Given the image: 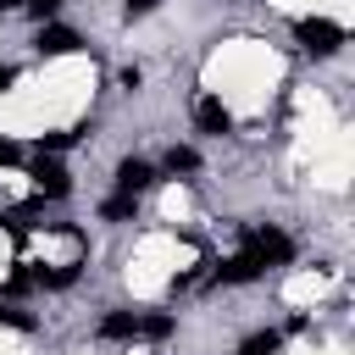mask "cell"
Returning a JSON list of instances; mask_svg holds the SVG:
<instances>
[{"label": "cell", "mask_w": 355, "mask_h": 355, "mask_svg": "<svg viewBox=\"0 0 355 355\" xmlns=\"http://www.w3.org/2000/svg\"><path fill=\"white\" fill-rule=\"evenodd\" d=\"M277 349H283V333L277 327H261V333H250L239 344V355H277Z\"/></svg>", "instance_id": "obj_11"}, {"label": "cell", "mask_w": 355, "mask_h": 355, "mask_svg": "<svg viewBox=\"0 0 355 355\" xmlns=\"http://www.w3.org/2000/svg\"><path fill=\"white\" fill-rule=\"evenodd\" d=\"M155 6H161V0H128V6H122V17H128V22H133V17H150V11H155Z\"/></svg>", "instance_id": "obj_15"}, {"label": "cell", "mask_w": 355, "mask_h": 355, "mask_svg": "<svg viewBox=\"0 0 355 355\" xmlns=\"http://www.w3.org/2000/svg\"><path fill=\"white\" fill-rule=\"evenodd\" d=\"M11 83H17V67H0V94H6Z\"/></svg>", "instance_id": "obj_17"}, {"label": "cell", "mask_w": 355, "mask_h": 355, "mask_svg": "<svg viewBox=\"0 0 355 355\" xmlns=\"http://www.w3.org/2000/svg\"><path fill=\"white\" fill-rule=\"evenodd\" d=\"M139 338H172V316L166 311H139Z\"/></svg>", "instance_id": "obj_12"}, {"label": "cell", "mask_w": 355, "mask_h": 355, "mask_svg": "<svg viewBox=\"0 0 355 355\" xmlns=\"http://www.w3.org/2000/svg\"><path fill=\"white\" fill-rule=\"evenodd\" d=\"M161 172H172V178L200 172V150H194V144H172V150H166V161H161Z\"/></svg>", "instance_id": "obj_9"}, {"label": "cell", "mask_w": 355, "mask_h": 355, "mask_svg": "<svg viewBox=\"0 0 355 355\" xmlns=\"http://www.w3.org/2000/svg\"><path fill=\"white\" fill-rule=\"evenodd\" d=\"M100 216H105V222H139V194H122V189H116V194L100 205Z\"/></svg>", "instance_id": "obj_10"}, {"label": "cell", "mask_w": 355, "mask_h": 355, "mask_svg": "<svg viewBox=\"0 0 355 355\" xmlns=\"http://www.w3.org/2000/svg\"><path fill=\"white\" fill-rule=\"evenodd\" d=\"M33 50H39V55H72V50H83V39H78V28L44 22V28H39V39H33Z\"/></svg>", "instance_id": "obj_7"}, {"label": "cell", "mask_w": 355, "mask_h": 355, "mask_svg": "<svg viewBox=\"0 0 355 355\" xmlns=\"http://www.w3.org/2000/svg\"><path fill=\"white\" fill-rule=\"evenodd\" d=\"M294 39H300L305 55H338L349 33H344L333 17H300V22H294Z\"/></svg>", "instance_id": "obj_1"}, {"label": "cell", "mask_w": 355, "mask_h": 355, "mask_svg": "<svg viewBox=\"0 0 355 355\" xmlns=\"http://www.w3.org/2000/svg\"><path fill=\"white\" fill-rule=\"evenodd\" d=\"M161 183V166H150L144 155H122L116 161V189L122 194H144V189H155Z\"/></svg>", "instance_id": "obj_4"}, {"label": "cell", "mask_w": 355, "mask_h": 355, "mask_svg": "<svg viewBox=\"0 0 355 355\" xmlns=\"http://www.w3.org/2000/svg\"><path fill=\"white\" fill-rule=\"evenodd\" d=\"M17 155H22V150H17V139H0V166H11Z\"/></svg>", "instance_id": "obj_16"}, {"label": "cell", "mask_w": 355, "mask_h": 355, "mask_svg": "<svg viewBox=\"0 0 355 355\" xmlns=\"http://www.w3.org/2000/svg\"><path fill=\"white\" fill-rule=\"evenodd\" d=\"M0 6H6V11H17V6H22V11H33V17H55V6H61V0H0Z\"/></svg>", "instance_id": "obj_14"}, {"label": "cell", "mask_w": 355, "mask_h": 355, "mask_svg": "<svg viewBox=\"0 0 355 355\" xmlns=\"http://www.w3.org/2000/svg\"><path fill=\"white\" fill-rule=\"evenodd\" d=\"M28 178H33V189H39V200H67V194H72V172H67V166H61L55 155H39Z\"/></svg>", "instance_id": "obj_3"}, {"label": "cell", "mask_w": 355, "mask_h": 355, "mask_svg": "<svg viewBox=\"0 0 355 355\" xmlns=\"http://www.w3.org/2000/svg\"><path fill=\"white\" fill-rule=\"evenodd\" d=\"M266 266L250 255V250H239V255H227V261H216V272H211V283H222V288H239V283H255Z\"/></svg>", "instance_id": "obj_5"}, {"label": "cell", "mask_w": 355, "mask_h": 355, "mask_svg": "<svg viewBox=\"0 0 355 355\" xmlns=\"http://www.w3.org/2000/svg\"><path fill=\"white\" fill-rule=\"evenodd\" d=\"M94 338H105V344H133V338H139V311H105L100 327H94Z\"/></svg>", "instance_id": "obj_8"}, {"label": "cell", "mask_w": 355, "mask_h": 355, "mask_svg": "<svg viewBox=\"0 0 355 355\" xmlns=\"http://www.w3.org/2000/svg\"><path fill=\"white\" fill-rule=\"evenodd\" d=\"M194 128L211 133V139H222V133H233V111H227L216 94H200V100H194Z\"/></svg>", "instance_id": "obj_6"}, {"label": "cell", "mask_w": 355, "mask_h": 355, "mask_svg": "<svg viewBox=\"0 0 355 355\" xmlns=\"http://www.w3.org/2000/svg\"><path fill=\"white\" fill-rule=\"evenodd\" d=\"M0 327H11V333H33L39 316H28V311H17L11 300H0Z\"/></svg>", "instance_id": "obj_13"}, {"label": "cell", "mask_w": 355, "mask_h": 355, "mask_svg": "<svg viewBox=\"0 0 355 355\" xmlns=\"http://www.w3.org/2000/svg\"><path fill=\"white\" fill-rule=\"evenodd\" d=\"M244 250H250L261 266H288V261H294V239H288L283 227H272V222L244 227Z\"/></svg>", "instance_id": "obj_2"}]
</instances>
